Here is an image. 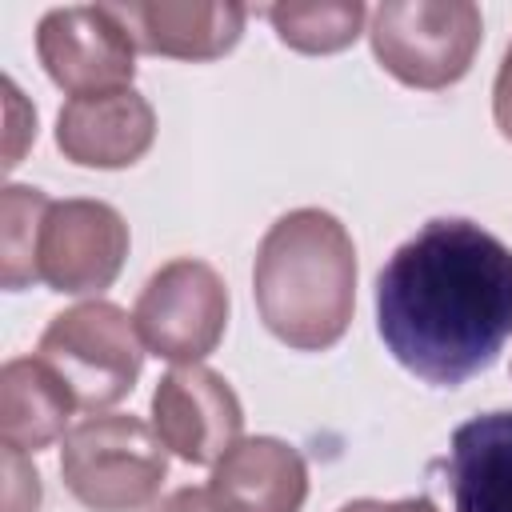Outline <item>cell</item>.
<instances>
[{
  "instance_id": "1",
  "label": "cell",
  "mask_w": 512,
  "mask_h": 512,
  "mask_svg": "<svg viewBox=\"0 0 512 512\" xmlns=\"http://www.w3.org/2000/svg\"><path fill=\"white\" fill-rule=\"evenodd\" d=\"M376 332L436 388L496 364L512 336V248L464 216H436L376 276Z\"/></svg>"
},
{
  "instance_id": "2",
  "label": "cell",
  "mask_w": 512,
  "mask_h": 512,
  "mask_svg": "<svg viewBox=\"0 0 512 512\" xmlns=\"http://www.w3.org/2000/svg\"><path fill=\"white\" fill-rule=\"evenodd\" d=\"M252 296L264 328L296 348H332L356 308V244L324 208L284 212L260 240L252 264Z\"/></svg>"
},
{
  "instance_id": "3",
  "label": "cell",
  "mask_w": 512,
  "mask_h": 512,
  "mask_svg": "<svg viewBox=\"0 0 512 512\" xmlns=\"http://www.w3.org/2000/svg\"><path fill=\"white\" fill-rule=\"evenodd\" d=\"M60 476L88 512H140L168 476V452L140 416L92 412L64 432Z\"/></svg>"
},
{
  "instance_id": "4",
  "label": "cell",
  "mask_w": 512,
  "mask_h": 512,
  "mask_svg": "<svg viewBox=\"0 0 512 512\" xmlns=\"http://www.w3.org/2000/svg\"><path fill=\"white\" fill-rule=\"evenodd\" d=\"M36 356L68 384L76 408L84 412L120 404L144 368L136 320L112 300H84L56 312L36 344Z\"/></svg>"
},
{
  "instance_id": "5",
  "label": "cell",
  "mask_w": 512,
  "mask_h": 512,
  "mask_svg": "<svg viewBox=\"0 0 512 512\" xmlns=\"http://www.w3.org/2000/svg\"><path fill=\"white\" fill-rule=\"evenodd\" d=\"M372 52L404 88L436 92L468 76L484 40L472 0H384L372 12Z\"/></svg>"
},
{
  "instance_id": "6",
  "label": "cell",
  "mask_w": 512,
  "mask_h": 512,
  "mask_svg": "<svg viewBox=\"0 0 512 512\" xmlns=\"http://www.w3.org/2000/svg\"><path fill=\"white\" fill-rule=\"evenodd\" d=\"M228 284L220 272L196 256H176L160 264L136 296L132 320L144 352L168 364H200L216 352L228 328Z\"/></svg>"
},
{
  "instance_id": "7",
  "label": "cell",
  "mask_w": 512,
  "mask_h": 512,
  "mask_svg": "<svg viewBox=\"0 0 512 512\" xmlns=\"http://www.w3.org/2000/svg\"><path fill=\"white\" fill-rule=\"evenodd\" d=\"M36 56L52 84L72 96L132 88L136 40L112 4L52 8L36 24Z\"/></svg>"
},
{
  "instance_id": "8",
  "label": "cell",
  "mask_w": 512,
  "mask_h": 512,
  "mask_svg": "<svg viewBox=\"0 0 512 512\" xmlns=\"http://www.w3.org/2000/svg\"><path fill=\"white\" fill-rule=\"evenodd\" d=\"M128 256V224L104 200H52L40 224L36 276L52 292L88 296L112 288Z\"/></svg>"
},
{
  "instance_id": "9",
  "label": "cell",
  "mask_w": 512,
  "mask_h": 512,
  "mask_svg": "<svg viewBox=\"0 0 512 512\" xmlns=\"http://www.w3.org/2000/svg\"><path fill=\"white\" fill-rule=\"evenodd\" d=\"M152 428L184 464H216L244 432V408L232 384L204 368H168L152 392Z\"/></svg>"
},
{
  "instance_id": "10",
  "label": "cell",
  "mask_w": 512,
  "mask_h": 512,
  "mask_svg": "<svg viewBox=\"0 0 512 512\" xmlns=\"http://www.w3.org/2000/svg\"><path fill=\"white\" fill-rule=\"evenodd\" d=\"M156 140V112L136 88L72 96L56 116V148L80 168H132Z\"/></svg>"
},
{
  "instance_id": "11",
  "label": "cell",
  "mask_w": 512,
  "mask_h": 512,
  "mask_svg": "<svg viewBox=\"0 0 512 512\" xmlns=\"http://www.w3.org/2000/svg\"><path fill=\"white\" fill-rule=\"evenodd\" d=\"M216 512H300L308 500V464L300 448L276 436H240L208 476Z\"/></svg>"
},
{
  "instance_id": "12",
  "label": "cell",
  "mask_w": 512,
  "mask_h": 512,
  "mask_svg": "<svg viewBox=\"0 0 512 512\" xmlns=\"http://www.w3.org/2000/svg\"><path fill=\"white\" fill-rule=\"evenodd\" d=\"M136 48L172 60H216L236 48L248 8L236 0H128L112 4Z\"/></svg>"
},
{
  "instance_id": "13",
  "label": "cell",
  "mask_w": 512,
  "mask_h": 512,
  "mask_svg": "<svg viewBox=\"0 0 512 512\" xmlns=\"http://www.w3.org/2000/svg\"><path fill=\"white\" fill-rule=\"evenodd\" d=\"M456 512H512V412H484L452 432L444 460Z\"/></svg>"
},
{
  "instance_id": "14",
  "label": "cell",
  "mask_w": 512,
  "mask_h": 512,
  "mask_svg": "<svg viewBox=\"0 0 512 512\" xmlns=\"http://www.w3.org/2000/svg\"><path fill=\"white\" fill-rule=\"evenodd\" d=\"M76 400L68 384L40 360L16 356L0 372V440L16 452H40L52 440H64Z\"/></svg>"
},
{
  "instance_id": "15",
  "label": "cell",
  "mask_w": 512,
  "mask_h": 512,
  "mask_svg": "<svg viewBox=\"0 0 512 512\" xmlns=\"http://www.w3.org/2000/svg\"><path fill=\"white\" fill-rule=\"evenodd\" d=\"M272 20L280 44L304 52V56H328L348 48L368 20V8L360 0H312V4H272L264 8Z\"/></svg>"
},
{
  "instance_id": "16",
  "label": "cell",
  "mask_w": 512,
  "mask_h": 512,
  "mask_svg": "<svg viewBox=\"0 0 512 512\" xmlns=\"http://www.w3.org/2000/svg\"><path fill=\"white\" fill-rule=\"evenodd\" d=\"M48 196L32 184H8L0 192V284L20 292L36 284V244L48 212Z\"/></svg>"
},
{
  "instance_id": "17",
  "label": "cell",
  "mask_w": 512,
  "mask_h": 512,
  "mask_svg": "<svg viewBox=\"0 0 512 512\" xmlns=\"http://www.w3.org/2000/svg\"><path fill=\"white\" fill-rule=\"evenodd\" d=\"M4 472H8L4 512H36V508H40V476H36V468L24 460V452L4 448Z\"/></svg>"
},
{
  "instance_id": "18",
  "label": "cell",
  "mask_w": 512,
  "mask_h": 512,
  "mask_svg": "<svg viewBox=\"0 0 512 512\" xmlns=\"http://www.w3.org/2000/svg\"><path fill=\"white\" fill-rule=\"evenodd\" d=\"M4 92H8V152H4V168H16L20 164V152H24V140H36V116L32 120H20V88L12 80H4Z\"/></svg>"
},
{
  "instance_id": "19",
  "label": "cell",
  "mask_w": 512,
  "mask_h": 512,
  "mask_svg": "<svg viewBox=\"0 0 512 512\" xmlns=\"http://www.w3.org/2000/svg\"><path fill=\"white\" fill-rule=\"evenodd\" d=\"M492 116H496L500 136L512 144V44L504 48V60H500V72L492 84Z\"/></svg>"
},
{
  "instance_id": "20",
  "label": "cell",
  "mask_w": 512,
  "mask_h": 512,
  "mask_svg": "<svg viewBox=\"0 0 512 512\" xmlns=\"http://www.w3.org/2000/svg\"><path fill=\"white\" fill-rule=\"evenodd\" d=\"M336 512H436V504L428 496H404V500H372V496H360V500L340 504Z\"/></svg>"
},
{
  "instance_id": "21",
  "label": "cell",
  "mask_w": 512,
  "mask_h": 512,
  "mask_svg": "<svg viewBox=\"0 0 512 512\" xmlns=\"http://www.w3.org/2000/svg\"><path fill=\"white\" fill-rule=\"evenodd\" d=\"M152 512H216L208 500V488H176L172 496H164Z\"/></svg>"
}]
</instances>
